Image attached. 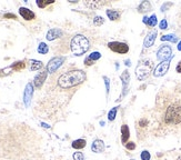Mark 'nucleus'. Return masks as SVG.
Returning <instances> with one entry per match:
<instances>
[{
	"label": "nucleus",
	"mask_w": 181,
	"mask_h": 160,
	"mask_svg": "<svg viewBox=\"0 0 181 160\" xmlns=\"http://www.w3.org/2000/svg\"><path fill=\"white\" fill-rule=\"evenodd\" d=\"M42 139L24 122H0V160H27L39 155Z\"/></svg>",
	"instance_id": "nucleus-1"
},
{
	"label": "nucleus",
	"mask_w": 181,
	"mask_h": 160,
	"mask_svg": "<svg viewBox=\"0 0 181 160\" xmlns=\"http://www.w3.org/2000/svg\"><path fill=\"white\" fill-rule=\"evenodd\" d=\"M87 79V75L83 70H70L58 78V86L62 89H69L73 88L76 86L81 85Z\"/></svg>",
	"instance_id": "nucleus-2"
},
{
	"label": "nucleus",
	"mask_w": 181,
	"mask_h": 160,
	"mask_svg": "<svg viewBox=\"0 0 181 160\" xmlns=\"http://www.w3.org/2000/svg\"><path fill=\"white\" fill-rule=\"evenodd\" d=\"M163 121L167 125H179L181 124V105L178 102H173L167 107Z\"/></svg>",
	"instance_id": "nucleus-3"
},
{
	"label": "nucleus",
	"mask_w": 181,
	"mask_h": 160,
	"mask_svg": "<svg viewBox=\"0 0 181 160\" xmlns=\"http://www.w3.org/2000/svg\"><path fill=\"white\" fill-rule=\"evenodd\" d=\"M70 48L72 54L75 56H81L86 54L89 48H90V44L89 40L82 35H76L70 42Z\"/></svg>",
	"instance_id": "nucleus-4"
},
{
	"label": "nucleus",
	"mask_w": 181,
	"mask_h": 160,
	"mask_svg": "<svg viewBox=\"0 0 181 160\" xmlns=\"http://www.w3.org/2000/svg\"><path fill=\"white\" fill-rule=\"evenodd\" d=\"M153 68V62L151 60H142L136 68V76L138 80H145L150 76Z\"/></svg>",
	"instance_id": "nucleus-5"
},
{
	"label": "nucleus",
	"mask_w": 181,
	"mask_h": 160,
	"mask_svg": "<svg viewBox=\"0 0 181 160\" xmlns=\"http://www.w3.org/2000/svg\"><path fill=\"white\" fill-rule=\"evenodd\" d=\"M108 47L111 51L113 52H117V54H120V55H123V54H127L129 51V46L125 44V42H119V41H112V42H109L108 44Z\"/></svg>",
	"instance_id": "nucleus-6"
},
{
	"label": "nucleus",
	"mask_w": 181,
	"mask_h": 160,
	"mask_svg": "<svg viewBox=\"0 0 181 160\" xmlns=\"http://www.w3.org/2000/svg\"><path fill=\"white\" fill-rule=\"evenodd\" d=\"M65 61H66V57H63V56L52 58V59L48 62V65H47V71H48L49 74H53L55 71H57V69H59V67H60Z\"/></svg>",
	"instance_id": "nucleus-7"
},
{
	"label": "nucleus",
	"mask_w": 181,
	"mask_h": 160,
	"mask_svg": "<svg viewBox=\"0 0 181 160\" xmlns=\"http://www.w3.org/2000/svg\"><path fill=\"white\" fill-rule=\"evenodd\" d=\"M171 56H172V49L170 46L168 45H162L157 51V59L160 61H166V60L171 59Z\"/></svg>",
	"instance_id": "nucleus-8"
},
{
	"label": "nucleus",
	"mask_w": 181,
	"mask_h": 160,
	"mask_svg": "<svg viewBox=\"0 0 181 160\" xmlns=\"http://www.w3.org/2000/svg\"><path fill=\"white\" fill-rule=\"evenodd\" d=\"M169 67H170V59L166 60V61H162L161 64L157 66V68L155 69V72H153V76L155 77H162L167 74V71L169 70Z\"/></svg>",
	"instance_id": "nucleus-9"
},
{
	"label": "nucleus",
	"mask_w": 181,
	"mask_h": 160,
	"mask_svg": "<svg viewBox=\"0 0 181 160\" xmlns=\"http://www.w3.org/2000/svg\"><path fill=\"white\" fill-rule=\"evenodd\" d=\"M32 95H33V85L31 82H29V84H27V86H26L25 92H24V102H25L26 107H29L30 106Z\"/></svg>",
	"instance_id": "nucleus-10"
},
{
	"label": "nucleus",
	"mask_w": 181,
	"mask_h": 160,
	"mask_svg": "<svg viewBox=\"0 0 181 160\" xmlns=\"http://www.w3.org/2000/svg\"><path fill=\"white\" fill-rule=\"evenodd\" d=\"M47 76H48V71L46 69L43 71L39 72L35 77V79H33V86H35L37 89H40L41 87H42V85L45 84L46 79H47Z\"/></svg>",
	"instance_id": "nucleus-11"
},
{
	"label": "nucleus",
	"mask_w": 181,
	"mask_h": 160,
	"mask_svg": "<svg viewBox=\"0 0 181 160\" xmlns=\"http://www.w3.org/2000/svg\"><path fill=\"white\" fill-rule=\"evenodd\" d=\"M120 79L122 81V89H123V94L120 96V98L118 100H121V98H123V96L127 94V90H128V85H129V81H130V75H129V71L125 70L122 72V75L120 76Z\"/></svg>",
	"instance_id": "nucleus-12"
},
{
	"label": "nucleus",
	"mask_w": 181,
	"mask_h": 160,
	"mask_svg": "<svg viewBox=\"0 0 181 160\" xmlns=\"http://www.w3.org/2000/svg\"><path fill=\"white\" fill-rule=\"evenodd\" d=\"M158 35V31L156 29L155 30H151L150 32H148V35L146 36V38L143 40V46L146 48H149L151 46L155 44V40H156V37Z\"/></svg>",
	"instance_id": "nucleus-13"
},
{
	"label": "nucleus",
	"mask_w": 181,
	"mask_h": 160,
	"mask_svg": "<svg viewBox=\"0 0 181 160\" xmlns=\"http://www.w3.org/2000/svg\"><path fill=\"white\" fill-rule=\"evenodd\" d=\"M62 35H63L62 30L59 29V28H53V29H50L48 32H47L46 38H47L48 41H52V40L57 39V38H60Z\"/></svg>",
	"instance_id": "nucleus-14"
},
{
	"label": "nucleus",
	"mask_w": 181,
	"mask_h": 160,
	"mask_svg": "<svg viewBox=\"0 0 181 160\" xmlns=\"http://www.w3.org/2000/svg\"><path fill=\"white\" fill-rule=\"evenodd\" d=\"M91 150L96 154H101L105 151V142L100 139H96L93 142H92V146H91Z\"/></svg>",
	"instance_id": "nucleus-15"
},
{
	"label": "nucleus",
	"mask_w": 181,
	"mask_h": 160,
	"mask_svg": "<svg viewBox=\"0 0 181 160\" xmlns=\"http://www.w3.org/2000/svg\"><path fill=\"white\" fill-rule=\"evenodd\" d=\"M19 14H20L21 17H22L25 20H27V21H29V20H33L36 18L35 14H33L30 9L25 8V7H21L20 9H19Z\"/></svg>",
	"instance_id": "nucleus-16"
},
{
	"label": "nucleus",
	"mask_w": 181,
	"mask_h": 160,
	"mask_svg": "<svg viewBox=\"0 0 181 160\" xmlns=\"http://www.w3.org/2000/svg\"><path fill=\"white\" fill-rule=\"evenodd\" d=\"M130 138V130L129 127L127 125H122L121 126V142L123 145H126L128 142V140Z\"/></svg>",
	"instance_id": "nucleus-17"
},
{
	"label": "nucleus",
	"mask_w": 181,
	"mask_h": 160,
	"mask_svg": "<svg viewBox=\"0 0 181 160\" xmlns=\"http://www.w3.org/2000/svg\"><path fill=\"white\" fill-rule=\"evenodd\" d=\"M101 58V55L100 52H98V51H96V52H92L91 55H89L87 58L85 59V65L87 66H92L93 64H95V61L98 59H100Z\"/></svg>",
	"instance_id": "nucleus-18"
},
{
	"label": "nucleus",
	"mask_w": 181,
	"mask_h": 160,
	"mask_svg": "<svg viewBox=\"0 0 181 160\" xmlns=\"http://www.w3.org/2000/svg\"><path fill=\"white\" fill-rule=\"evenodd\" d=\"M151 4L149 1H142L139 7H138V11L140 12V14H145V12H148V11H150L151 10Z\"/></svg>",
	"instance_id": "nucleus-19"
},
{
	"label": "nucleus",
	"mask_w": 181,
	"mask_h": 160,
	"mask_svg": "<svg viewBox=\"0 0 181 160\" xmlns=\"http://www.w3.org/2000/svg\"><path fill=\"white\" fill-rule=\"evenodd\" d=\"M107 16H108V18L110 20H113V21H116L120 18L121 16V12L120 11H118V10H107Z\"/></svg>",
	"instance_id": "nucleus-20"
},
{
	"label": "nucleus",
	"mask_w": 181,
	"mask_h": 160,
	"mask_svg": "<svg viewBox=\"0 0 181 160\" xmlns=\"http://www.w3.org/2000/svg\"><path fill=\"white\" fill-rule=\"evenodd\" d=\"M86 145H87V141H86L85 139H77L72 142V145L71 146H72L73 149L79 150V149H83L86 147Z\"/></svg>",
	"instance_id": "nucleus-21"
},
{
	"label": "nucleus",
	"mask_w": 181,
	"mask_h": 160,
	"mask_svg": "<svg viewBox=\"0 0 181 160\" xmlns=\"http://www.w3.org/2000/svg\"><path fill=\"white\" fill-rule=\"evenodd\" d=\"M30 64V70L31 71H36V70H39L41 68H43V64L41 61H38V60L32 59L29 61Z\"/></svg>",
	"instance_id": "nucleus-22"
},
{
	"label": "nucleus",
	"mask_w": 181,
	"mask_h": 160,
	"mask_svg": "<svg viewBox=\"0 0 181 160\" xmlns=\"http://www.w3.org/2000/svg\"><path fill=\"white\" fill-rule=\"evenodd\" d=\"M55 2V0H37V6L39 8H46L47 6L52 5Z\"/></svg>",
	"instance_id": "nucleus-23"
},
{
	"label": "nucleus",
	"mask_w": 181,
	"mask_h": 160,
	"mask_svg": "<svg viewBox=\"0 0 181 160\" xmlns=\"http://www.w3.org/2000/svg\"><path fill=\"white\" fill-rule=\"evenodd\" d=\"M161 40L162 41H171V42L176 44L177 41H178V37L176 35H166L161 37Z\"/></svg>",
	"instance_id": "nucleus-24"
},
{
	"label": "nucleus",
	"mask_w": 181,
	"mask_h": 160,
	"mask_svg": "<svg viewBox=\"0 0 181 160\" xmlns=\"http://www.w3.org/2000/svg\"><path fill=\"white\" fill-rule=\"evenodd\" d=\"M48 51H49L48 46L46 45L45 42H40L39 46H38V52L41 54V55H46V54H48Z\"/></svg>",
	"instance_id": "nucleus-25"
},
{
	"label": "nucleus",
	"mask_w": 181,
	"mask_h": 160,
	"mask_svg": "<svg viewBox=\"0 0 181 160\" xmlns=\"http://www.w3.org/2000/svg\"><path fill=\"white\" fill-rule=\"evenodd\" d=\"M11 68L12 69L17 70V71H19V70H22L26 68V62L25 61H18V62H16L14 65L11 66Z\"/></svg>",
	"instance_id": "nucleus-26"
},
{
	"label": "nucleus",
	"mask_w": 181,
	"mask_h": 160,
	"mask_svg": "<svg viewBox=\"0 0 181 160\" xmlns=\"http://www.w3.org/2000/svg\"><path fill=\"white\" fill-rule=\"evenodd\" d=\"M157 22H158V20H157V16L156 15H152L150 18H148V21H147V26H149V27H155L157 26Z\"/></svg>",
	"instance_id": "nucleus-27"
},
{
	"label": "nucleus",
	"mask_w": 181,
	"mask_h": 160,
	"mask_svg": "<svg viewBox=\"0 0 181 160\" xmlns=\"http://www.w3.org/2000/svg\"><path fill=\"white\" fill-rule=\"evenodd\" d=\"M117 110H118V107H115V108H112V110L109 111V114H108V119L110 120V121H113V120H115L116 115H117Z\"/></svg>",
	"instance_id": "nucleus-28"
},
{
	"label": "nucleus",
	"mask_w": 181,
	"mask_h": 160,
	"mask_svg": "<svg viewBox=\"0 0 181 160\" xmlns=\"http://www.w3.org/2000/svg\"><path fill=\"white\" fill-rule=\"evenodd\" d=\"M140 157H141V159H142V160H150L151 155H150V152H149V151H147V150H143V151L141 152Z\"/></svg>",
	"instance_id": "nucleus-29"
},
{
	"label": "nucleus",
	"mask_w": 181,
	"mask_h": 160,
	"mask_svg": "<svg viewBox=\"0 0 181 160\" xmlns=\"http://www.w3.org/2000/svg\"><path fill=\"white\" fill-rule=\"evenodd\" d=\"M103 22H105V20H103V18L100 17V16H97V17H95V19H93L95 26H100V25H102Z\"/></svg>",
	"instance_id": "nucleus-30"
},
{
	"label": "nucleus",
	"mask_w": 181,
	"mask_h": 160,
	"mask_svg": "<svg viewBox=\"0 0 181 160\" xmlns=\"http://www.w3.org/2000/svg\"><path fill=\"white\" fill-rule=\"evenodd\" d=\"M73 159L75 160H85V156L82 152L78 151V152H75L73 154Z\"/></svg>",
	"instance_id": "nucleus-31"
},
{
	"label": "nucleus",
	"mask_w": 181,
	"mask_h": 160,
	"mask_svg": "<svg viewBox=\"0 0 181 160\" xmlns=\"http://www.w3.org/2000/svg\"><path fill=\"white\" fill-rule=\"evenodd\" d=\"M103 80H105V85H106V91H107V95L109 94V91H110V80L108 77H103Z\"/></svg>",
	"instance_id": "nucleus-32"
},
{
	"label": "nucleus",
	"mask_w": 181,
	"mask_h": 160,
	"mask_svg": "<svg viewBox=\"0 0 181 160\" xmlns=\"http://www.w3.org/2000/svg\"><path fill=\"white\" fill-rule=\"evenodd\" d=\"M125 146H126V148L128 150H135L136 149V144H135V142H132V141H130V142H127Z\"/></svg>",
	"instance_id": "nucleus-33"
},
{
	"label": "nucleus",
	"mask_w": 181,
	"mask_h": 160,
	"mask_svg": "<svg viewBox=\"0 0 181 160\" xmlns=\"http://www.w3.org/2000/svg\"><path fill=\"white\" fill-rule=\"evenodd\" d=\"M159 27H160V29H167L168 28V22H167L166 19H162L160 22V25H159Z\"/></svg>",
	"instance_id": "nucleus-34"
},
{
	"label": "nucleus",
	"mask_w": 181,
	"mask_h": 160,
	"mask_svg": "<svg viewBox=\"0 0 181 160\" xmlns=\"http://www.w3.org/2000/svg\"><path fill=\"white\" fill-rule=\"evenodd\" d=\"M148 122H149V121L147 119H140L139 126H140V127H147V126H148Z\"/></svg>",
	"instance_id": "nucleus-35"
},
{
	"label": "nucleus",
	"mask_w": 181,
	"mask_h": 160,
	"mask_svg": "<svg viewBox=\"0 0 181 160\" xmlns=\"http://www.w3.org/2000/svg\"><path fill=\"white\" fill-rule=\"evenodd\" d=\"M171 6H172L171 2H167V4H165V5L161 7V11H162V12H163V11H166V9H168V8L171 7Z\"/></svg>",
	"instance_id": "nucleus-36"
},
{
	"label": "nucleus",
	"mask_w": 181,
	"mask_h": 160,
	"mask_svg": "<svg viewBox=\"0 0 181 160\" xmlns=\"http://www.w3.org/2000/svg\"><path fill=\"white\" fill-rule=\"evenodd\" d=\"M5 18H11V19H17V16L14 14H6Z\"/></svg>",
	"instance_id": "nucleus-37"
},
{
	"label": "nucleus",
	"mask_w": 181,
	"mask_h": 160,
	"mask_svg": "<svg viewBox=\"0 0 181 160\" xmlns=\"http://www.w3.org/2000/svg\"><path fill=\"white\" fill-rule=\"evenodd\" d=\"M176 70H177V72H178V74H181V61H179V64L177 65Z\"/></svg>",
	"instance_id": "nucleus-38"
},
{
	"label": "nucleus",
	"mask_w": 181,
	"mask_h": 160,
	"mask_svg": "<svg viewBox=\"0 0 181 160\" xmlns=\"http://www.w3.org/2000/svg\"><path fill=\"white\" fill-rule=\"evenodd\" d=\"M27 160H43V159H41L40 157H39V155H37V156H35V157H31V158H29V159H27Z\"/></svg>",
	"instance_id": "nucleus-39"
},
{
	"label": "nucleus",
	"mask_w": 181,
	"mask_h": 160,
	"mask_svg": "<svg viewBox=\"0 0 181 160\" xmlns=\"http://www.w3.org/2000/svg\"><path fill=\"white\" fill-rule=\"evenodd\" d=\"M178 50H179V51H181V41L179 42V44H178Z\"/></svg>",
	"instance_id": "nucleus-40"
},
{
	"label": "nucleus",
	"mask_w": 181,
	"mask_h": 160,
	"mask_svg": "<svg viewBox=\"0 0 181 160\" xmlns=\"http://www.w3.org/2000/svg\"><path fill=\"white\" fill-rule=\"evenodd\" d=\"M147 21H148V17H145V18H143V22L147 24Z\"/></svg>",
	"instance_id": "nucleus-41"
},
{
	"label": "nucleus",
	"mask_w": 181,
	"mask_h": 160,
	"mask_svg": "<svg viewBox=\"0 0 181 160\" xmlns=\"http://www.w3.org/2000/svg\"><path fill=\"white\" fill-rule=\"evenodd\" d=\"M126 65L127 66H130V61H129V60H126Z\"/></svg>",
	"instance_id": "nucleus-42"
},
{
	"label": "nucleus",
	"mask_w": 181,
	"mask_h": 160,
	"mask_svg": "<svg viewBox=\"0 0 181 160\" xmlns=\"http://www.w3.org/2000/svg\"><path fill=\"white\" fill-rule=\"evenodd\" d=\"M177 160H181V156H179V157L177 158Z\"/></svg>",
	"instance_id": "nucleus-43"
},
{
	"label": "nucleus",
	"mask_w": 181,
	"mask_h": 160,
	"mask_svg": "<svg viewBox=\"0 0 181 160\" xmlns=\"http://www.w3.org/2000/svg\"><path fill=\"white\" fill-rule=\"evenodd\" d=\"M130 160H135V159H130Z\"/></svg>",
	"instance_id": "nucleus-44"
}]
</instances>
